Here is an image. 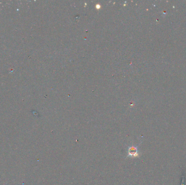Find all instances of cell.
<instances>
[{"mask_svg": "<svg viewBox=\"0 0 186 185\" xmlns=\"http://www.w3.org/2000/svg\"><path fill=\"white\" fill-rule=\"evenodd\" d=\"M139 152L138 147L135 146L129 147L127 149V157H133L137 158L139 156Z\"/></svg>", "mask_w": 186, "mask_h": 185, "instance_id": "1", "label": "cell"}]
</instances>
